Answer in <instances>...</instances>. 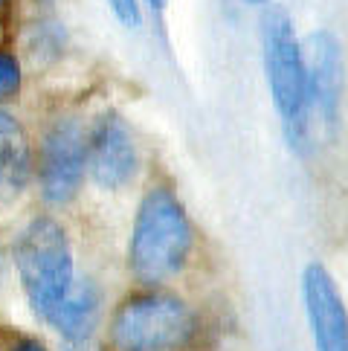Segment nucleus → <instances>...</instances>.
Listing matches in <instances>:
<instances>
[{
  "mask_svg": "<svg viewBox=\"0 0 348 351\" xmlns=\"http://www.w3.org/2000/svg\"><path fill=\"white\" fill-rule=\"evenodd\" d=\"M244 3H247V6H264L267 0H244Z\"/></svg>",
  "mask_w": 348,
  "mask_h": 351,
  "instance_id": "dca6fc26",
  "label": "nucleus"
},
{
  "mask_svg": "<svg viewBox=\"0 0 348 351\" xmlns=\"http://www.w3.org/2000/svg\"><path fill=\"white\" fill-rule=\"evenodd\" d=\"M64 351H90V346H87V340H67Z\"/></svg>",
  "mask_w": 348,
  "mask_h": 351,
  "instance_id": "4468645a",
  "label": "nucleus"
},
{
  "mask_svg": "<svg viewBox=\"0 0 348 351\" xmlns=\"http://www.w3.org/2000/svg\"><path fill=\"white\" fill-rule=\"evenodd\" d=\"M23 84V70H21V58L12 49L0 47V102H9L21 93Z\"/></svg>",
  "mask_w": 348,
  "mask_h": 351,
  "instance_id": "9b49d317",
  "label": "nucleus"
},
{
  "mask_svg": "<svg viewBox=\"0 0 348 351\" xmlns=\"http://www.w3.org/2000/svg\"><path fill=\"white\" fill-rule=\"evenodd\" d=\"M148 6H151L154 12H163L166 9V0H148Z\"/></svg>",
  "mask_w": 348,
  "mask_h": 351,
  "instance_id": "2eb2a0df",
  "label": "nucleus"
},
{
  "mask_svg": "<svg viewBox=\"0 0 348 351\" xmlns=\"http://www.w3.org/2000/svg\"><path fill=\"white\" fill-rule=\"evenodd\" d=\"M108 6L122 27H140V0H108Z\"/></svg>",
  "mask_w": 348,
  "mask_h": 351,
  "instance_id": "f8f14e48",
  "label": "nucleus"
},
{
  "mask_svg": "<svg viewBox=\"0 0 348 351\" xmlns=\"http://www.w3.org/2000/svg\"><path fill=\"white\" fill-rule=\"evenodd\" d=\"M261 49H264V70L273 96V108L282 119L284 136L293 152L308 154L314 140L308 128L305 108V58L302 41L296 38L293 21L282 6H270L261 15Z\"/></svg>",
  "mask_w": 348,
  "mask_h": 351,
  "instance_id": "f03ea898",
  "label": "nucleus"
},
{
  "mask_svg": "<svg viewBox=\"0 0 348 351\" xmlns=\"http://www.w3.org/2000/svg\"><path fill=\"white\" fill-rule=\"evenodd\" d=\"M9 3H12V0H0V9H6Z\"/></svg>",
  "mask_w": 348,
  "mask_h": 351,
  "instance_id": "f3484780",
  "label": "nucleus"
},
{
  "mask_svg": "<svg viewBox=\"0 0 348 351\" xmlns=\"http://www.w3.org/2000/svg\"><path fill=\"white\" fill-rule=\"evenodd\" d=\"M136 169H140V154L131 128L122 117L105 114L87 134V171L93 183L108 192L125 189L136 178Z\"/></svg>",
  "mask_w": 348,
  "mask_h": 351,
  "instance_id": "0eeeda50",
  "label": "nucleus"
},
{
  "mask_svg": "<svg viewBox=\"0 0 348 351\" xmlns=\"http://www.w3.org/2000/svg\"><path fill=\"white\" fill-rule=\"evenodd\" d=\"M9 351H47V346L38 343V340H21V343L12 346Z\"/></svg>",
  "mask_w": 348,
  "mask_h": 351,
  "instance_id": "ddd939ff",
  "label": "nucleus"
},
{
  "mask_svg": "<svg viewBox=\"0 0 348 351\" xmlns=\"http://www.w3.org/2000/svg\"><path fill=\"white\" fill-rule=\"evenodd\" d=\"M32 178V145L12 110L0 108V204L18 200Z\"/></svg>",
  "mask_w": 348,
  "mask_h": 351,
  "instance_id": "1a4fd4ad",
  "label": "nucleus"
},
{
  "mask_svg": "<svg viewBox=\"0 0 348 351\" xmlns=\"http://www.w3.org/2000/svg\"><path fill=\"white\" fill-rule=\"evenodd\" d=\"M87 171V131L79 119H58L44 134L38 154L41 197L53 206H64L79 195Z\"/></svg>",
  "mask_w": 348,
  "mask_h": 351,
  "instance_id": "423d86ee",
  "label": "nucleus"
},
{
  "mask_svg": "<svg viewBox=\"0 0 348 351\" xmlns=\"http://www.w3.org/2000/svg\"><path fill=\"white\" fill-rule=\"evenodd\" d=\"M192 223L177 195L163 186L145 192L136 206L128 244V265L136 282L163 285L174 279L192 256Z\"/></svg>",
  "mask_w": 348,
  "mask_h": 351,
  "instance_id": "f257e3e1",
  "label": "nucleus"
},
{
  "mask_svg": "<svg viewBox=\"0 0 348 351\" xmlns=\"http://www.w3.org/2000/svg\"><path fill=\"white\" fill-rule=\"evenodd\" d=\"M302 302L316 351H348V311L331 273L319 261L302 270Z\"/></svg>",
  "mask_w": 348,
  "mask_h": 351,
  "instance_id": "6e6552de",
  "label": "nucleus"
},
{
  "mask_svg": "<svg viewBox=\"0 0 348 351\" xmlns=\"http://www.w3.org/2000/svg\"><path fill=\"white\" fill-rule=\"evenodd\" d=\"M192 334L189 305L163 291L128 296L110 319V340L119 351H180Z\"/></svg>",
  "mask_w": 348,
  "mask_h": 351,
  "instance_id": "20e7f679",
  "label": "nucleus"
},
{
  "mask_svg": "<svg viewBox=\"0 0 348 351\" xmlns=\"http://www.w3.org/2000/svg\"><path fill=\"white\" fill-rule=\"evenodd\" d=\"M15 267L29 308L41 319H49V313L76 282L73 250L64 227L49 215L32 218L15 241Z\"/></svg>",
  "mask_w": 348,
  "mask_h": 351,
  "instance_id": "7ed1b4c3",
  "label": "nucleus"
},
{
  "mask_svg": "<svg viewBox=\"0 0 348 351\" xmlns=\"http://www.w3.org/2000/svg\"><path fill=\"white\" fill-rule=\"evenodd\" d=\"M302 58H305V108H308L310 140L316 134L331 136L340 125V108L345 90V64L337 35L328 29L310 32L302 44Z\"/></svg>",
  "mask_w": 348,
  "mask_h": 351,
  "instance_id": "39448f33",
  "label": "nucleus"
},
{
  "mask_svg": "<svg viewBox=\"0 0 348 351\" xmlns=\"http://www.w3.org/2000/svg\"><path fill=\"white\" fill-rule=\"evenodd\" d=\"M99 308H102V296H99L93 282H73L58 308L49 313V325L64 337V340H90V334L99 322Z\"/></svg>",
  "mask_w": 348,
  "mask_h": 351,
  "instance_id": "9d476101",
  "label": "nucleus"
}]
</instances>
